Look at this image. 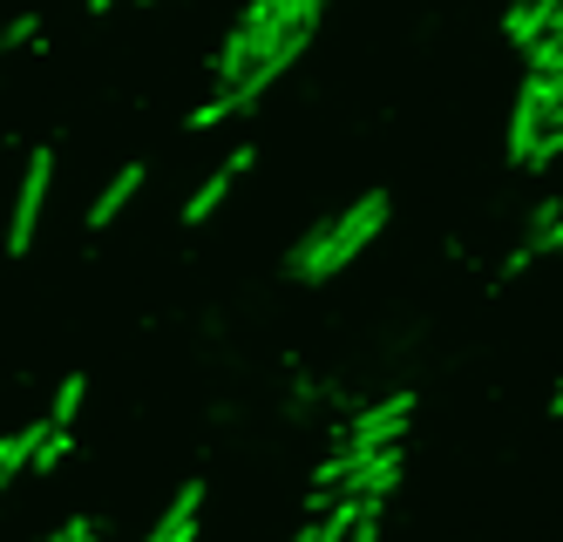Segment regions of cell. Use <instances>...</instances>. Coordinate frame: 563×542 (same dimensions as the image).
<instances>
[{
  "mask_svg": "<svg viewBox=\"0 0 563 542\" xmlns=\"http://www.w3.org/2000/svg\"><path fill=\"white\" fill-rule=\"evenodd\" d=\"M82 394H89L82 380H62V387H55V407H48V428H68L75 413H82Z\"/></svg>",
  "mask_w": 563,
  "mask_h": 542,
  "instance_id": "11",
  "label": "cell"
},
{
  "mask_svg": "<svg viewBox=\"0 0 563 542\" xmlns=\"http://www.w3.org/2000/svg\"><path fill=\"white\" fill-rule=\"evenodd\" d=\"M143 177H150V170H143V163H123V177H115V184H109V190L96 197V211H89V224H96V231H109L115 218H123V211H130V197L143 190Z\"/></svg>",
  "mask_w": 563,
  "mask_h": 542,
  "instance_id": "7",
  "label": "cell"
},
{
  "mask_svg": "<svg viewBox=\"0 0 563 542\" xmlns=\"http://www.w3.org/2000/svg\"><path fill=\"white\" fill-rule=\"evenodd\" d=\"M408 421H415V394H394V400H380V407H367V413H353L346 447L380 454V447H394L400 434H408Z\"/></svg>",
  "mask_w": 563,
  "mask_h": 542,
  "instance_id": "3",
  "label": "cell"
},
{
  "mask_svg": "<svg viewBox=\"0 0 563 542\" xmlns=\"http://www.w3.org/2000/svg\"><path fill=\"white\" fill-rule=\"evenodd\" d=\"M197 509H205V482L177 488V502L164 509V522L150 529V542H197Z\"/></svg>",
  "mask_w": 563,
  "mask_h": 542,
  "instance_id": "5",
  "label": "cell"
},
{
  "mask_svg": "<svg viewBox=\"0 0 563 542\" xmlns=\"http://www.w3.org/2000/svg\"><path fill=\"white\" fill-rule=\"evenodd\" d=\"M34 34H42V14H21V21H8V27H0V55H14V48H27Z\"/></svg>",
  "mask_w": 563,
  "mask_h": 542,
  "instance_id": "12",
  "label": "cell"
},
{
  "mask_svg": "<svg viewBox=\"0 0 563 542\" xmlns=\"http://www.w3.org/2000/svg\"><path fill=\"white\" fill-rule=\"evenodd\" d=\"M34 441H42V421L21 428V434H0V488H8V482L34 462Z\"/></svg>",
  "mask_w": 563,
  "mask_h": 542,
  "instance_id": "9",
  "label": "cell"
},
{
  "mask_svg": "<svg viewBox=\"0 0 563 542\" xmlns=\"http://www.w3.org/2000/svg\"><path fill=\"white\" fill-rule=\"evenodd\" d=\"M522 55H530V75H556V68H563V34H556V27H550V34H537Z\"/></svg>",
  "mask_w": 563,
  "mask_h": 542,
  "instance_id": "10",
  "label": "cell"
},
{
  "mask_svg": "<svg viewBox=\"0 0 563 542\" xmlns=\"http://www.w3.org/2000/svg\"><path fill=\"white\" fill-rule=\"evenodd\" d=\"M224 115H238V102H231V96H211L205 109L190 115V130H211V122H224Z\"/></svg>",
  "mask_w": 563,
  "mask_h": 542,
  "instance_id": "13",
  "label": "cell"
},
{
  "mask_svg": "<svg viewBox=\"0 0 563 542\" xmlns=\"http://www.w3.org/2000/svg\"><path fill=\"white\" fill-rule=\"evenodd\" d=\"M245 163H252V150H231L224 170H211V177H205V190H197V197L184 203V224H205V218L218 211V203L231 197V184H238V170H245Z\"/></svg>",
  "mask_w": 563,
  "mask_h": 542,
  "instance_id": "6",
  "label": "cell"
},
{
  "mask_svg": "<svg viewBox=\"0 0 563 542\" xmlns=\"http://www.w3.org/2000/svg\"><path fill=\"white\" fill-rule=\"evenodd\" d=\"M346 542H380V516H374V509H360V522L346 529Z\"/></svg>",
  "mask_w": 563,
  "mask_h": 542,
  "instance_id": "14",
  "label": "cell"
},
{
  "mask_svg": "<svg viewBox=\"0 0 563 542\" xmlns=\"http://www.w3.org/2000/svg\"><path fill=\"white\" fill-rule=\"evenodd\" d=\"M89 8H96V14H109V8H115V0H89Z\"/></svg>",
  "mask_w": 563,
  "mask_h": 542,
  "instance_id": "15",
  "label": "cell"
},
{
  "mask_svg": "<svg viewBox=\"0 0 563 542\" xmlns=\"http://www.w3.org/2000/svg\"><path fill=\"white\" fill-rule=\"evenodd\" d=\"M380 224H387V190H367L353 203V211H340L333 218V231H327V252H319V278H333V272H346L367 244L380 237Z\"/></svg>",
  "mask_w": 563,
  "mask_h": 542,
  "instance_id": "1",
  "label": "cell"
},
{
  "mask_svg": "<svg viewBox=\"0 0 563 542\" xmlns=\"http://www.w3.org/2000/svg\"><path fill=\"white\" fill-rule=\"evenodd\" d=\"M394 482H400V454L394 447H380V454H367V462H360L353 475H346V502H360V509H380L387 495H394Z\"/></svg>",
  "mask_w": 563,
  "mask_h": 542,
  "instance_id": "4",
  "label": "cell"
},
{
  "mask_svg": "<svg viewBox=\"0 0 563 542\" xmlns=\"http://www.w3.org/2000/svg\"><path fill=\"white\" fill-rule=\"evenodd\" d=\"M48 177H55V156L34 150L27 170H21V190H14V218H8V252L14 258L34 252V224H42V203H48Z\"/></svg>",
  "mask_w": 563,
  "mask_h": 542,
  "instance_id": "2",
  "label": "cell"
},
{
  "mask_svg": "<svg viewBox=\"0 0 563 542\" xmlns=\"http://www.w3.org/2000/svg\"><path fill=\"white\" fill-rule=\"evenodd\" d=\"M550 27H556V0H522V8L509 14V41H516V48H530V41L550 34Z\"/></svg>",
  "mask_w": 563,
  "mask_h": 542,
  "instance_id": "8",
  "label": "cell"
}]
</instances>
